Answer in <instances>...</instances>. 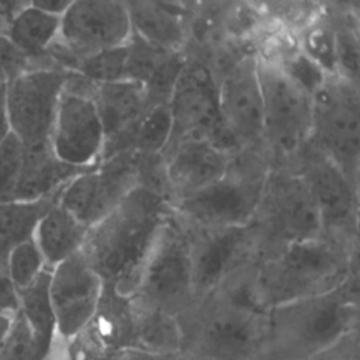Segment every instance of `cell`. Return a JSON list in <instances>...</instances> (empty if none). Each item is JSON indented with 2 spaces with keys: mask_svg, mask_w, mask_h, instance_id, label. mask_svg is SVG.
Returning <instances> with one entry per match:
<instances>
[{
  "mask_svg": "<svg viewBox=\"0 0 360 360\" xmlns=\"http://www.w3.org/2000/svg\"><path fill=\"white\" fill-rule=\"evenodd\" d=\"M253 266L229 277L179 316L181 352L214 360L259 359L264 347L267 308L256 295Z\"/></svg>",
  "mask_w": 360,
  "mask_h": 360,
  "instance_id": "cell-1",
  "label": "cell"
},
{
  "mask_svg": "<svg viewBox=\"0 0 360 360\" xmlns=\"http://www.w3.org/2000/svg\"><path fill=\"white\" fill-rule=\"evenodd\" d=\"M172 212L166 200L136 186L90 228L82 253L105 287L131 297L142 266Z\"/></svg>",
  "mask_w": 360,
  "mask_h": 360,
  "instance_id": "cell-2",
  "label": "cell"
},
{
  "mask_svg": "<svg viewBox=\"0 0 360 360\" xmlns=\"http://www.w3.org/2000/svg\"><path fill=\"white\" fill-rule=\"evenodd\" d=\"M270 248L253 266V287L267 309L332 291L356 274L352 246L326 236Z\"/></svg>",
  "mask_w": 360,
  "mask_h": 360,
  "instance_id": "cell-3",
  "label": "cell"
},
{
  "mask_svg": "<svg viewBox=\"0 0 360 360\" xmlns=\"http://www.w3.org/2000/svg\"><path fill=\"white\" fill-rule=\"evenodd\" d=\"M356 329L357 274L332 291L269 308L262 354L271 360H305Z\"/></svg>",
  "mask_w": 360,
  "mask_h": 360,
  "instance_id": "cell-4",
  "label": "cell"
},
{
  "mask_svg": "<svg viewBox=\"0 0 360 360\" xmlns=\"http://www.w3.org/2000/svg\"><path fill=\"white\" fill-rule=\"evenodd\" d=\"M191 228L174 211L165 222L131 294L136 302L183 315L194 304Z\"/></svg>",
  "mask_w": 360,
  "mask_h": 360,
  "instance_id": "cell-5",
  "label": "cell"
},
{
  "mask_svg": "<svg viewBox=\"0 0 360 360\" xmlns=\"http://www.w3.org/2000/svg\"><path fill=\"white\" fill-rule=\"evenodd\" d=\"M269 170L253 162L240 163L239 169L229 165L222 179L174 201L172 208L194 229L249 225L256 219Z\"/></svg>",
  "mask_w": 360,
  "mask_h": 360,
  "instance_id": "cell-6",
  "label": "cell"
},
{
  "mask_svg": "<svg viewBox=\"0 0 360 360\" xmlns=\"http://www.w3.org/2000/svg\"><path fill=\"white\" fill-rule=\"evenodd\" d=\"M169 108L173 122L169 145L198 138L229 158L245 150L221 117L217 75L205 62H186L169 97Z\"/></svg>",
  "mask_w": 360,
  "mask_h": 360,
  "instance_id": "cell-7",
  "label": "cell"
},
{
  "mask_svg": "<svg viewBox=\"0 0 360 360\" xmlns=\"http://www.w3.org/2000/svg\"><path fill=\"white\" fill-rule=\"evenodd\" d=\"M309 145L330 159L356 186L360 150L357 83L328 76L312 94Z\"/></svg>",
  "mask_w": 360,
  "mask_h": 360,
  "instance_id": "cell-8",
  "label": "cell"
},
{
  "mask_svg": "<svg viewBox=\"0 0 360 360\" xmlns=\"http://www.w3.org/2000/svg\"><path fill=\"white\" fill-rule=\"evenodd\" d=\"M263 103V141L278 156H294L308 143L312 96L276 60L256 53Z\"/></svg>",
  "mask_w": 360,
  "mask_h": 360,
  "instance_id": "cell-9",
  "label": "cell"
},
{
  "mask_svg": "<svg viewBox=\"0 0 360 360\" xmlns=\"http://www.w3.org/2000/svg\"><path fill=\"white\" fill-rule=\"evenodd\" d=\"M132 35L125 1H72L60 17L58 41L48 52L58 68L75 73L77 63L101 51L124 46Z\"/></svg>",
  "mask_w": 360,
  "mask_h": 360,
  "instance_id": "cell-10",
  "label": "cell"
},
{
  "mask_svg": "<svg viewBox=\"0 0 360 360\" xmlns=\"http://www.w3.org/2000/svg\"><path fill=\"white\" fill-rule=\"evenodd\" d=\"M256 221L271 246L323 236L316 201L298 170L270 167Z\"/></svg>",
  "mask_w": 360,
  "mask_h": 360,
  "instance_id": "cell-11",
  "label": "cell"
},
{
  "mask_svg": "<svg viewBox=\"0 0 360 360\" xmlns=\"http://www.w3.org/2000/svg\"><path fill=\"white\" fill-rule=\"evenodd\" d=\"M191 232L194 302L210 295L238 271L255 264L266 250L263 242L267 239L256 219L245 226L191 228Z\"/></svg>",
  "mask_w": 360,
  "mask_h": 360,
  "instance_id": "cell-12",
  "label": "cell"
},
{
  "mask_svg": "<svg viewBox=\"0 0 360 360\" xmlns=\"http://www.w3.org/2000/svg\"><path fill=\"white\" fill-rule=\"evenodd\" d=\"M70 72L58 66L31 68L8 82L4 110L10 132L24 148L49 145V136Z\"/></svg>",
  "mask_w": 360,
  "mask_h": 360,
  "instance_id": "cell-13",
  "label": "cell"
},
{
  "mask_svg": "<svg viewBox=\"0 0 360 360\" xmlns=\"http://www.w3.org/2000/svg\"><path fill=\"white\" fill-rule=\"evenodd\" d=\"M94 83L70 73L53 120L49 146L63 163L96 167L103 155L104 128L93 98Z\"/></svg>",
  "mask_w": 360,
  "mask_h": 360,
  "instance_id": "cell-14",
  "label": "cell"
},
{
  "mask_svg": "<svg viewBox=\"0 0 360 360\" xmlns=\"http://www.w3.org/2000/svg\"><path fill=\"white\" fill-rule=\"evenodd\" d=\"M136 186V152H125L75 176L59 190L56 202L93 228Z\"/></svg>",
  "mask_w": 360,
  "mask_h": 360,
  "instance_id": "cell-15",
  "label": "cell"
},
{
  "mask_svg": "<svg viewBox=\"0 0 360 360\" xmlns=\"http://www.w3.org/2000/svg\"><path fill=\"white\" fill-rule=\"evenodd\" d=\"M301 169L316 201L323 236L352 246L357 224V186L323 153L307 143Z\"/></svg>",
  "mask_w": 360,
  "mask_h": 360,
  "instance_id": "cell-16",
  "label": "cell"
},
{
  "mask_svg": "<svg viewBox=\"0 0 360 360\" xmlns=\"http://www.w3.org/2000/svg\"><path fill=\"white\" fill-rule=\"evenodd\" d=\"M104 283L82 252L51 269L49 297L56 336L66 343L80 335L94 318Z\"/></svg>",
  "mask_w": 360,
  "mask_h": 360,
  "instance_id": "cell-17",
  "label": "cell"
},
{
  "mask_svg": "<svg viewBox=\"0 0 360 360\" xmlns=\"http://www.w3.org/2000/svg\"><path fill=\"white\" fill-rule=\"evenodd\" d=\"M218 80V103L224 122L246 148L263 141V103L256 73V55L246 53L229 65Z\"/></svg>",
  "mask_w": 360,
  "mask_h": 360,
  "instance_id": "cell-18",
  "label": "cell"
},
{
  "mask_svg": "<svg viewBox=\"0 0 360 360\" xmlns=\"http://www.w3.org/2000/svg\"><path fill=\"white\" fill-rule=\"evenodd\" d=\"M93 98L104 128V148L100 162L132 152L134 129L152 105L145 87L131 80L94 83Z\"/></svg>",
  "mask_w": 360,
  "mask_h": 360,
  "instance_id": "cell-19",
  "label": "cell"
},
{
  "mask_svg": "<svg viewBox=\"0 0 360 360\" xmlns=\"http://www.w3.org/2000/svg\"><path fill=\"white\" fill-rule=\"evenodd\" d=\"M174 201L200 191L222 179L233 158L198 138H184L169 145L162 153Z\"/></svg>",
  "mask_w": 360,
  "mask_h": 360,
  "instance_id": "cell-20",
  "label": "cell"
},
{
  "mask_svg": "<svg viewBox=\"0 0 360 360\" xmlns=\"http://www.w3.org/2000/svg\"><path fill=\"white\" fill-rule=\"evenodd\" d=\"M132 34L170 52H183L188 37L187 10L181 3L125 1Z\"/></svg>",
  "mask_w": 360,
  "mask_h": 360,
  "instance_id": "cell-21",
  "label": "cell"
},
{
  "mask_svg": "<svg viewBox=\"0 0 360 360\" xmlns=\"http://www.w3.org/2000/svg\"><path fill=\"white\" fill-rule=\"evenodd\" d=\"M86 170L89 169H79L60 162L49 145L25 148L15 201H37L55 195L69 180Z\"/></svg>",
  "mask_w": 360,
  "mask_h": 360,
  "instance_id": "cell-22",
  "label": "cell"
},
{
  "mask_svg": "<svg viewBox=\"0 0 360 360\" xmlns=\"http://www.w3.org/2000/svg\"><path fill=\"white\" fill-rule=\"evenodd\" d=\"M90 228L55 202L39 219L32 239L48 269H53L82 252Z\"/></svg>",
  "mask_w": 360,
  "mask_h": 360,
  "instance_id": "cell-23",
  "label": "cell"
},
{
  "mask_svg": "<svg viewBox=\"0 0 360 360\" xmlns=\"http://www.w3.org/2000/svg\"><path fill=\"white\" fill-rule=\"evenodd\" d=\"M132 301L135 304L134 349L163 356H177L183 346L179 316L139 304L134 298Z\"/></svg>",
  "mask_w": 360,
  "mask_h": 360,
  "instance_id": "cell-24",
  "label": "cell"
},
{
  "mask_svg": "<svg viewBox=\"0 0 360 360\" xmlns=\"http://www.w3.org/2000/svg\"><path fill=\"white\" fill-rule=\"evenodd\" d=\"M51 269L45 270L32 284L20 290L18 314L28 325L39 356L48 360L56 336V321L49 297Z\"/></svg>",
  "mask_w": 360,
  "mask_h": 360,
  "instance_id": "cell-25",
  "label": "cell"
},
{
  "mask_svg": "<svg viewBox=\"0 0 360 360\" xmlns=\"http://www.w3.org/2000/svg\"><path fill=\"white\" fill-rule=\"evenodd\" d=\"M60 17L48 14L27 1L13 17L6 37L30 59L46 53L58 41Z\"/></svg>",
  "mask_w": 360,
  "mask_h": 360,
  "instance_id": "cell-26",
  "label": "cell"
},
{
  "mask_svg": "<svg viewBox=\"0 0 360 360\" xmlns=\"http://www.w3.org/2000/svg\"><path fill=\"white\" fill-rule=\"evenodd\" d=\"M58 194L37 201L0 204V263L6 262L7 253L15 245L32 238L37 224L56 202Z\"/></svg>",
  "mask_w": 360,
  "mask_h": 360,
  "instance_id": "cell-27",
  "label": "cell"
},
{
  "mask_svg": "<svg viewBox=\"0 0 360 360\" xmlns=\"http://www.w3.org/2000/svg\"><path fill=\"white\" fill-rule=\"evenodd\" d=\"M173 131L169 103H158L148 108L132 135V152L159 155L167 148Z\"/></svg>",
  "mask_w": 360,
  "mask_h": 360,
  "instance_id": "cell-28",
  "label": "cell"
},
{
  "mask_svg": "<svg viewBox=\"0 0 360 360\" xmlns=\"http://www.w3.org/2000/svg\"><path fill=\"white\" fill-rule=\"evenodd\" d=\"M300 51L316 63L328 76L339 75L336 52V28L315 20L304 25L298 34Z\"/></svg>",
  "mask_w": 360,
  "mask_h": 360,
  "instance_id": "cell-29",
  "label": "cell"
},
{
  "mask_svg": "<svg viewBox=\"0 0 360 360\" xmlns=\"http://www.w3.org/2000/svg\"><path fill=\"white\" fill-rule=\"evenodd\" d=\"M125 45L101 51L82 59L76 66L75 75H79L96 84L125 80Z\"/></svg>",
  "mask_w": 360,
  "mask_h": 360,
  "instance_id": "cell-30",
  "label": "cell"
},
{
  "mask_svg": "<svg viewBox=\"0 0 360 360\" xmlns=\"http://www.w3.org/2000/svg\"><path fill=\"white\" fill-rule=\"evenodd\" d=\"M4 264L18 291L32 284L48 270L45 259L32 238L15 245L7 253Z\"/></svg>",
  "mask_w": 360,
  "mask_h": 360,
  "instance_id": "cell-31",
  "label": "cell"
},
{
  "mask_svg": "<svg viewBox=\"0 0 360 360\" xmlns=\"http://www.w3.org/2000/svg\"><path fill=\"white\" fill-rule=\"evenodd\" d=\"M25 148L11 132L0 142V204L15 201Z\"/></svg>",
  "mask_w": 360,
  "mask_h": 360,
  "instance_id": "cell-32",
  "label": "cell"
},
{
  "mask_svg": "<svg viewBox=\"0 0 360 360\" xmlns=\"http://www.w3.org/2000/svg\"><path fill=\"white\" fill-rule=\"evenodd\" d=\"M0 360H42L35 343V339L17 312L8 336L0 347Z\"/></svg>",
  "mask_w": 360,
  "mask_h": 360,
  "instance_id": "cell-33",
  "label": "cell"
},
{
  "mask_svg": "<svg viewBox=\"0 0 360 360\" xmlns=\"http://www.w3.org/2000/svg\"><path fill=\"white\" fill-rule=\"evenodd\" d=\"M30 58L24 55L6 35H0V84H7L28 68Z\"/></svg>",
  "mask_w": 360,
  "mask_h": 360,
  "instance_id": "cell-34",
  "label": "cell"
},
{
  "mask_svg": "<svg viewBox=\"0 0 360 360\" xmlns=\"http://www.w3.org/2000/svg\"><path fill=\"white\" fill-rule=\"evenodd\" d=\"M305 360H360L359 329L346 333L333 345Z\"/></svg>",
  "mask_w": 360,
  "mask_h": 360,
  "instance_id": "cell-35",
  "label": "cell"
},
{
  "mask_svg": "<svg viewBox=\"0 0 360 360\" xmlns=\"http://www.w3.org/2000/svg\"><path fill=\"white\" fill-rule=\"evenodd\" d=\"M20 309V291L10 278L6 264L0 263V312L15 315Z\"/></svg>",
  "mask_w": 360,
  "mask_h": 360,
  "instance_id": "cell-36",
  "label": "cell"
},
{
  "mask_svg": "<svg viewBox=\"0 0 360 360\" xmlns=\"http://www.w3.org/2000/svg\"><path fill=\"white\" fill-rule=\"evenodd\" d=\"M27 1L0 0V35H6L13 17Z\"/></svg>",
  "mask_w": 360,
  "mask_h": 360,
  "instance_id": "cell-37",
  "label": "cell"
},
{
  "mask_svg": "<svg viewBox=\"0 0 360 360\" xmlns=\"http://www.w3.org/2000/svg\"><path fill=\"white\" fill-rule=\"evenodd\" d=\"M70 3L72 1L69 0H32L31 1V4L35 6L37 8L56 17H62L63 13L70 6Z\"/></svg>",
  "mask_w": 360,
  "mask_h": 360,
  "instance_id": "cell-38",
  "label": "cell"
},
{
  "mask_svg": "<svg viewBox=\"0 0 360 360\" xmlns=\"http://www.w3.org/2000/svg\"><path fill=\"white\" fill-rule=\"evenodd\" d=\"M176 356H163L156 353H149L138 349H128L122 352L121 360H174Z\"/></svg>",
  "mask_w": 360,
  "mask_h": 360,
  "instance_id": "cell-39",
  "label": "cell"
},
{
  "mask_svg": "<svg viewBox=\"0 0 360 360\" xmlns=\"http://www.w3.org/2000/svg\"><path fill=\"white\" fill-rule=\"evenodd\" d=\"M4 89L6 84H0V142L10 134L4 110Z\"/></svg>",
  "mask_w": 360,
  "mask_h": 360,
  "instance_id": "cell-40",
  "label": "cell"
},
{
  "mask_svg": "<svg viewBox=\"0 0 360 360\" xmlns=\"http://www.w3.org/2000/svg\"><path fill=\"white\" fill-rule=\"evenodd\" d=\"M14 316L15 315L0 312V347L4 343L6 338L8 336V333L11 330V326H13V322H14Z\"/></svg>",
  "mask_w": 360,
  "mask_h": 360,
  "instance_id": "cell-41",
  "label": "cell"
},
{
  "mask_svg": "<svg viewBox=\"0 0 360 360\" xmlns=\"http://www.w3.org/2000/svg\"><path fill=\"white\" fill-rule=\"evenodd\" d=\"M174 360H214L210 359L207 356H201V354H195V353H188V352H181L176 356Z\"/></svg>",
  "mask_w": 360,
  "mask_h": 360,
  "instance_id": "cell-42",
  "label": "cell"
},
{
  "mask_svg": "<svg viewBox=\"0 0 360 360\" xmlns=\"http://www.w3.org/2000/svg\"><path fill=\"white\" fill-rule=\"evenodd\" d=\"M121 354L122 352H118V353H103V354H98L90 360H121Z\"/></svg>",
  "mask_w": 360,
  "mask_h": 360,
  "instance_id": "cell-43",
  "label": "cell"
},
{
  "mask_svg": "<svg viewBox=\"0 0 360 360\" xmlns=\"http://www.w3.org/2000/svg\"><path fill=\"white\" fill-rule=\"evenodd\" d=\"M257 360H271V359H269V357H266V356H264V354H260V356H259V359H257Z\"/></svg>",
  "mask_w": 360,
  "mask_h": 360,
  "instance_id": "cell-44",
  "label": "cell"
},
{
  "mask_svg": "<svg viewBox=\"0 0 360 360\" xmlns=\"http://www.w3.org/2000/svg\"><path fill=\"white\" fill-rule=\"evenodd\" d=\"M66 360H72V359H70V357H69V359H66Z\"/></svg>",
  "mask_w": 360,
  "mask_h": 360,
  "instance_id": "cell-45",
  "label": "cell"
}]
</instances>
